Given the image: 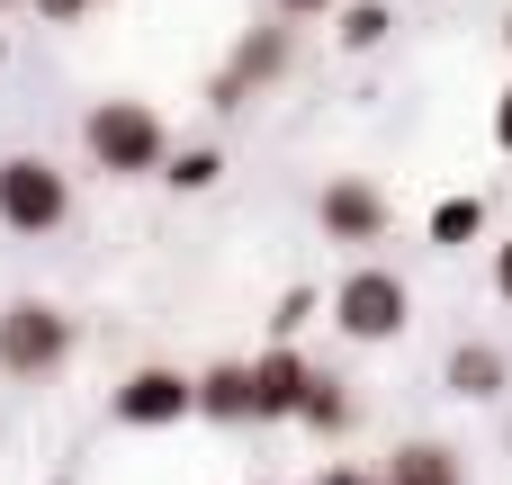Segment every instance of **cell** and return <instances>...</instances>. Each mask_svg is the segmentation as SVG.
Here are the masks:
<instances>
[{"label":"cell","instance_id":"1","mask_svg":"<svg viewBox=\"0 0 512 485\" xmlns=\"http://www.w3.org/2000/svg\"><path fill=\"white\" fill-rule=\"evenodd\" d=\"M81 153H90V171H108V180H153L162 153H171V126H162L153 99H90Z\"/></svg>","mask_w":512,"mask_h":485},{"label":"cell","instance_id":"2","mask_svg":"<svg viewBox=\"0 0 512 485\" xmlns=\"http://www.w3.org/2000/svg\"><path fill=\"white\" fill-rule=\"evenodd\" d=\"M72 351H81V324H72L54 297H9V306H0V378L45 387V378L72 369Z\"/></svg>","mask_w":512,"mask_h":485},{"label":"cell","instance_id":"3","mask_svg":"<svg viewBox=\"0 0 512 485\" xmlns=\"http://www.w3.org/2000/svg\"><path fill=\"white\" fill-rule=\"evenodd\" d=\"M72 225V171L54 153H0V234L45 243Z\"/></svg>","mask_w":512,"mask_h":485},{"label":"cell","instance_id":"4","mask_svg":"<svg viewBox=\"0 0 512 485\" xmlns=\"http://www.w3.org/2000/svg\"><path fill=\"white\" fill-rule=\"evenodd\" d=\"M405 324H414V288L396 270H378V261L342 270V288H333V333L342 342H396Z\"/></svg>","mask_w":512,"mask_h":485},{"label":"cell","instance_id":"5","mask_svg":"<svg viewBox=\"0 0 512 485\" xmlns=\"http://www.w3.org/2000/svg\"><path fill=\"white\" fill-rule=\"evenodd\" d=\"M315 234H324V243H342V252L387 243V189H378L369 171H333V180L315 189Z\"/></svg>","mask_w":512,"mask_h":485},{"label":"cell","instance_id":"6","mask_svg":"<svg viewBox=\"0 0 512 485\" xmlns=\"http://www.w3.org/2000/svg\"><path fill=\"white\" fill-rule=\"evenodd\" d=\"M108 414H117L126 432H171V423H189V369H162V360L126 369L117 396H108Z\"/></svg>","mask_w":512,"mask_h":485},{"label":"cell","instance_id":"7","mask_svg":"<svg viewBox=\"0 0 512 485\" xmlns=\"http://www.w3.org/2000/svg\"><path fill=\"white\" fill-rule=\"evenodd\" d=\"M288 54H297V45H288V27H252V36L225 54V72L207 81V108H243L252 90H270V81L288 72Z\"/></svg>","mask_w":512,"mask_h":485},{"label":"cell","instance_id":"8","mask_svg":"<svg viewBox=\"0 0 512 485\" xmlns=\"http://www.w3.org/2000/svg\"><path fill=\"white\" fill-rule=\"evenodd\" d=\"M243 369H252V423H297V396H306L315 360H306L297 342H270V351L243 360Z\"/></svg>","mask_w":512,"mask_h":485},{"label":"cell","instance_id":"9","mask_svg":"<svg viewBox=\"0 0 512 485\" xmlns=\"http://www.w3.org/2000/svg\"><path fill=\"white\" fill-rule=\"evenodd\" d=\"M441 387H450L459 405H495V396L512 387V360L495 351V342H459V351H450V369H441Z\"/></svg>","mask_w":512,"mask_h":485},{"label":"cell","instance_id":"10","mask_svg":"<svg viewBox=\"0 0 512 485\" xmlns=\"http://www.w3.org/2000/svg\"><path fill=\"white\" fill-rule=\"evenodd\" d=\"M189 414H207V423H252V369H243V360L198 369V378H189Z\"/></svg>","mask_w":512,"mask_h":485},{"label":"cell","instance_id":"11","mask_svg":"<svg viewBox=\"0 0 512 485\" xmlns=\"http://www.w3.org/2000/svg\"><path fill=\"white\" fill-rule=\"evenodd\" d=\"M378 485H468V459L450 441H396V459L378 468Z\"/></svg>","mask_w":512,"mask_h":485},{"label":"cell","instance_id":"12","mask_svg":"<svg viewBox=\"0 0 512 485\" xmlns=\"http://www.w3.org/2000/svg\"><path fill=\"white\" fill-rule=\"evenodd\" d=\"M297 423H306V432H324V441H342V432L360 423V405H351V387H342L333 369H315V378H306V396H297Z\"/></svg>","mask_w":512,"mask_h":485},{"label":"cell","instance_id":"13","mask_svg":"<svg viewBox=\"0 0 512 485\" xmlns=\"http://www.w3.org/2000/svg\"><path fill=\"white\" fill-rule=\"evenodd\" d=\"M333 36H342V54H378L396 36V9L387 0H333Z\"/></svg>","mask_w":512,"mask_h":485},{"label":"cell","instance_id":"14","mask_svg":"<svg viewBox=\"0 0 512 485\" xmlns=\"http://www.w3.org/2000/svg\"><path fill=\"white\" fill-rule=\"evenodd\" d=\"M153 180H162V189H180V198H207V189L225 180V153H216V144H171Z\"/></svg>","mask_w":512,"mask_h":485},{"label":"cell","instance_id":"15","mask_svg":"<svg viewBox=\"0 0 512 485\" xmlns=\"http://www.w3.org/2000/svg\"><path fill=\"white\" fill-rule=\"evenodd\" d=\"M477 234H486V198H477V189H468V198H441V207H432V243H441V252H468Z\"/></svg>","mask_w":512,"mask_h":485},{"label":"cell","instance_id":"16","mask_svg":"<svg viewBox=\"0 0 512 485\" xmlns=\"http://www.w3.org/2000/svg\"><path fill=\"white\" fill-rule=\"evenodd\" d=\"M315 315V288H288L279 297V315H270V342H297V324Z\"/></svg>","mask_w":512,"mask_h":485},{"label":"cell","instance_id":"17","mask_svg":"<svg viewBox=\"0 0 512 485\" xmlns=\"http://www.w3.org/2000/svg\"><path fill=\"white\" fill-rule=\"evenodd\" d=\"M27 9H36V18H45V27H72V18H90V9H99V0H27Z\"/></svg>","mask_w":512,"mask_h":485},{"label":"cell","instance_id":"18","mask_svg":"<svg viewBox=\"0 0 512 485\" xmlns=\"http://www.w3.org/2000/svg\"><path fill=\"white\" fill-rule=\"evenodd\" d=\"M315 485H378V477H369V468H351V459H333V468H324Z\"/></svg>","mask_w":512,"mask_h":485},{"label":"cell","instance_id":"19","mask_svg":"<svg viewBox=\"0 0 512 485\" xmlns=\"http://www.w3.org/2000/svg\"><path fill=\"white\" fill-rule=\"evenodd\" d=\"M495 153H512V81H504V99H495Z\"/></svg>","mask_w":512,"mask_h":485},{"label":"cell","instance_id":"20","mask_svg":"<svg viewBox=\"0 0 512 485\" xmlns=\"http://www.w3.org/2000/svg\"><path fill=\"white\" fill-rule=\"evenodd\" d=\"M495 297H504V306H512V234H504V243H495Z\"/></svg>","mask_w":512,"mask_h":485},{"label":"cell","instance_id":"21","mask_svg":"<svg viewBox=\"0 0 512 485\" xmlns=\"http://www.w3.org/2000/svg\"><path fill=\"white\" fill-rule=\"evenodd\" d=\"M279 9H288V18H324L333 0H279Z\"/></svg>","mask_w":512,"mask_h":485},{"label":"cell","instance_id":"22","mask_svg":"<svg viewBox=\"0 0 512 485\" xmlns=\"http://www.w3.org/2000/svg\"><path fill=\"white\" fill-rule=\"evenodd\" d=\"M504 54H512V9H504Z\"/></svg>","mask_w":512,"mask_h":485},{"label":"cell","instance_id":"23","mask_svg":"<svg viewBox=\"0 0 512 485\" xmlns=\"http://www.w3.org/2000/svg\"><path fill=\"white\" fill-rule=\"evenodd\" d=\"M0 63H9V36H0Z\"/></svg>","mask_w":512,"mask_h":485},{"label":"cell","instance_id":"24","mask_svg":"<svg viewBox=\"0 0 512 485\" xmlns=\"http://www.w3.org/2000/svg\"><path fill=\"white\" fill-rule=\"evenodd\" d=\"M0 9H18V0H0Z\"/></svg>","mask_w":512,"mask_h":485}]
</instances>
